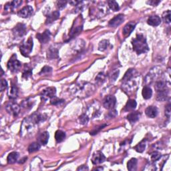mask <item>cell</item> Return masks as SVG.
I'll list each match as a JSON object with an SVG mask.
<instances>
[{
	"instance_id": "5bb4252c",
	"label": "cell",
	"mask_w": 171,
	"mask_h": 171,
	"mask_svg": "<svg viewBox=\"0 0 171 171\" xmlns=\"http://www.w3.org/2000/svg\"><path fill=\"white\" fill-rule=\"evenodd\" d=\"M80 20L78 22V23H77V20H76L74 21V24H76L75 26H73L72 30H71L70 31V35L71 38H73L76 36V35H78L80 33L82 32V28H83V25L81 24L80 25Z\"/></svg>"
},
{
	"instance_id": "44dd1931",
	"label": "cell",
	"mask_w": 171,
	"mask_h": 171,
	"mask_svg": "<svg viewBox=\"0 0 171 171\" xmlns=\"http://www.w3.org/2000/svg\"><path fill=\"white\" fill-rule=\"evenodd\" d=\"M47 57L50 60L55 59L58 58V50L55 48L50 47L47 52Z\"/></svg>"
},
{
	"instance_id": "ffe728a7",
	"label": "cell",
	"mask_w": 171,
	"mask_h": 171,
	"mask_svg": "<svg viewBox=\"0 0 171 171\" xmlns=\"http://www.w3.org/2000/svg\"><path fill=\"white\" fill-rule=\"evenodd\" d=\"M60 17V12L58 11H55L52 13H51L50 14L48 15L47 16L46 21H45V24H49L52 23L53 22L56 21V19H58Z\"/></svg>"
},
{
	"instance_id": "7c38bea8",
	"label": "cell",
	"mask_w": 171,
	"mask_h": 171,
	"mask_svg": "<svg viewBox=\"0 0 171 171\" xmlns=\"http://www.w3.org/2000/svg\"><path fill=\"white\" fill-rule=\"evenodd\" d=\"M50 36L51 34L49 30H45V31L40 34V33H38L36 35V37L38 39V40L42 43V44H46L48 42H49L50 40Z\"/></svg>"
},
{
	"instance_id": "ba28073f",
	"label": "cell",
	"mask_w": 171,
	"mask_h": 171,
	"mask_svg": "<svg viewBox=\"0 0 171 171\" xmlns=\"http://www.w3.org/2000/svg\"><path fill=\"white\" fill-rule=\"evenodd\" d=\"M105 156L103 154V153H102L100 151L94 152L92 155V162L94 165L101 164V163L105 161Z\"/></svg>"
},
{
	"instance_id": "6da1fadb",
	"label": "cell",
	"mask_w": 171,
	"mask_h": 171,
	"mask_svg": "<svg viewBox=\"0 0 171 171\" xmlns=\"http://www.w3.org/2000/svg\"><path fill=\"white\" fill-rule=\"evenodd\" d=\"M132 44L133 50L137 54L146 53L149 50L146 38L142 34H138L136 37L132 40Z\"/></svg>"
},
{
	"instance_id": "f1b7e54d",
	"label": "cell",
	"mask_w": 171,
	"mask_h": 171,
	"mask_svg": "<svg viewBox=\"0 0 171 171\" xmlns=\"http://www.w3.org/2000/svg\"><path fill=\"white\" fill-rule=\"evenodd\" d=\"M154 88H155V90H157V92L167 90V82H164V81L157 82L155 83Z\"/></svg>"
},
{
	"instance_id": "4316f807",
	"label": "cell",
	"mask_w": 171,
	"mask_h": 171,
	"mask_svg": "<svg viewBox=\"0 0 171 171\" xmlns=\"http://www.w3.org/2000/svg\"><path fill=\"white\" fill-rule=\"evenodd\" d=\"M142 94L143 98L146 100H148L151 98V96L152 95V89L150 88L149 86H144L142 89Z\"/></svg>"
},
{
	"instance_id": "4dcf8cb0",
	"label": "cell",
	"mask_w": 171,
	"mask_h": 171,
	"mask_svg": "<svg viewBox=\"0 0 171 171\" xmlns=\"http://www.w3.org/2000/svg\"><path fill=\"white\" fill-rule=\"evenodd\" d=\"M66 138V134L64 132L58 130L55 133V139L57 142H62Z\"/></svg>"
},
{
	"instance_id": "2e32d148",
	"label": "cell",
	"mask_w": 171,
	"mask_h": 171,
	"mask_svg": "<svg viewBox=\"0 0 171 171\" xmlns=\"http://www.w3.org/2000/svg\"><path fill=\"white\" fill-rule=\"evenodd\" d=\"M135 26H136V24L134 22L128 23L127 24L125 25V26L123 28V34L125 36L129 35L134 30Z\"/></svg>"
},
{
	"instance_id": "30bf717a",
	"label": "cell",
	"mask_w": 171,
	"mask_h": 171,
	"mask_svg": "<svg viewBox=\"0 0 171 171\" xmlns=\"http://www.w3.org/2000/svg\"><path fill=\"white\" fill-rule=\"evenodd\" d=\"M33 13H34V9H33L32 7L27 6L23 7L21 10H19L18 12V16L23 17V18H27V17L31 16Z\"/></svg>"
},
{
	"instance_id": "7402d4cb",
	"label": "cell",
	"mask_w": 171,
	"mask_h": 171,
	"mask_svg": "<svg viewBox=\"0 0 171 171\" xmlns=\"http://www.w3.org/2000/svg\"><path fill=\"white\" fill-rule=\"evenodd\" d=\"M168 98V90H165L162 91L158 92L157 96V100L160 102L166 101Z\"/></svg>"
},
{
	"instance_id": "ab89813d",
	"label": "cell",
	"mask_w": 171,
	"mask_h": 171,
	"mask_svg": "<svg viewBox=\"0 0 171 171\" xmlns=\"http://www.w3.org/2000/svg\"><path fill=\"white\" fill-rule=\"evenodd\" d=\"M50 102H51V104H53V105H58V104H60L63 103V102H64V100H62V99H59V98H56V97L55 96L54 98L51 99Z\"/></svg>"
},
{
	"instance_id": "816d5d0a",
	"label": "cell",
	"mask_w": 171,
	"mask_h": 171,
	"mask_svg": "<svg viewBox=\"0 0 171 171\" xmlns=\"http://www.w3.org/2000/svg\"><path fill=\"white\" fill-rule=\"evenodd\" d=\"M27 157H25V158H24V159H22V161H19V163H24V162L25 161V160H27Z\"/></svg>"
},
{
	"instance_id": "3957f363",
	"label": "cell",
	"mask_w": 171,
	"mask_h": 171,
	"mask_svg": "<svg viewBox=\"0 0 171 171\" xmlns=\"http://www.w3.org/2000/svg\"><path fill=\"white\" fill-rule=\"evenodd\" d=\"M33 40L31 37L28 38V40L25 41V42L23 43L21 46H20V52H21L22 54L25 56V57H27L32 52V48H33Z\"/></svg>"
},
{
	"instance_id": "9a60e30c",
	"label": "cell",
	"mask_w": 171,
	"mask_h": 171,
	"mask_svg": "<svg viewBox=\"0 0 171 171\" xmlns=\"http://www.w3.org/2000/svg\"><path fill=\"white\" fill-rule=\"evenodd\" d=\"M137 75H138L137 72L134 70V69H129L124 74V76L123 77V78H122V81L124 82L132 80L133 78H136Z\"/></svg>"
},
{
	"instance_id": "e0dca14e",
	"label": "cell",
	"mask_w": 171,
	"mask_h": 171,
	"mask_svg": "<svg viewBox=\"0 0 171 171\" xmlns=\"http://www.w3.org/2000/svg\"><path fill=\"white\" fill-rule=\"evenodd\" d=\"M148 24L152 26H158L161 23V19L158 16H152L147 20Z\"/></svg>"
},
{
	"instance_id": "836d02e7",
	"label": "cell",
	"mask_w": 171,
	"mask_h": 171,
	"mask_svg": "<svg viewBox=\"0 0 171 171\" xmlns=\"http://www.w3.org/2000/svg\"><path fill=\"white\" fill-rule=\"evenodd\" d=\"M34 104V102L32 100V99H27L23 101L22 102V106L25 109H30L33 106Z\"/></svg>"
},
{
	"instance_id": "f6af8a7d",
	"label": "cell",
	"mask_w": 171,
	"mask_h": 171,
	"mask_svg": "<svg viewBox=\"0 0 171 171\" xmlns=\"http://www.w3.org/2000/svg\"><path fill=\"white\" fill-rule=\"evenodd\" d=\"M104 80H105V75H104V74L102 72L100 73L96 78V80L98 82H103Z\"/></svg>"
},
{
	"instance_id": "b9f144b4",
	"label": "cell",
	"mask_w": 171,
	"mask_h": 171,
	"mask_svg": "<svg viewBox=\"0 0 171 171\" xmlns=\"http://www.w3.org/2000/svg\"><path fill=\"white\" fill-rule=\"evenodd\" d=\"M52 68L50 67V66H45L42 68V71H41V72L40 73V74H49L52 72Z\"/></svg>"
},
{
	"instance_id": "ee69618b",
	"label": "cell",
	"mask_w": 171,
	"mask_h": 171,
	"mask_svg": "<svg viewBox=\"0 0 171 171\" xmlns=\"http://www.w3.org/2000/svg\"><path fill=\"white\" fill-rule=\"evenodd\" d=\"M7 88V82L6 80L2 79L1 80V86H0V90L1 92L4 91Z\"/></svg>"
},
{
	"instance_id": "ac0fdd59",
	"label": "cell",
	"mask_w": 171,
	"mask_h": 171,
	"mask_svg": "<svg viewBox=\"0 0 171 171\" xmlns=\"http://www.w3.org/2000/svg\"><path fill=\"white\" fill-rule=\"evenodd\" d=\"M145 112H146V114L148 117H149V118H154L157 116L158 110L157 108V107L150 106L148 107V108L146 109V111H145Z\"/></svg>"
},
{
	"instance_id": "60d3db41",
	"label": "cell",
	"mask_w": 171,
	"mask_h": 171,
	"mask_svg": "<svg viewBox=\"0 0 171 171\" xmlns=\"http://www.w3.org/2000/svg\"><path fill=\"white\" fill-rule=\"evenodd\" d=\"M32 75V70H30V69H25V70L24 71V72H23V78H25V79H27L29 77H30Z\"/></svg>"
},
{
	"instance_id": "4fadbf2b",
	"label": "cell",
	"mask_w": 171,
	"mask_h": 171,
	"mask_svg": "<svg viewBox=\"0 0 171 171\" xmlns=\"http://www.w3.org/2000/svg\"><path fill=\"white\" fill-rule=\"evenodd\" d=\"M124 19V17L122 14H119L118 16H116L114 18L110 20L109 25L111 27H116L120 25L123 22Z\"/></svg>"
},
{
	"instance_id": "cb8c5ba5",
	"label": "cell",
	"mask_w": 171,
	"mask_h": 171,
	"mask_svg": "<svg viewBox=\"0 0 171 171\" xmlns=\"http://www.w3.org/2000/svg\"><path fill=\"white\" fill-rule=\"evenodd\" d=\"M19 157V153L17 152H12L11 153H9V155L7 156V162L9 164H14V163L16 162L17 161V159Z\"/></svg>"
},
{
	"instance_id": "8d00e7d4",
	"label": "cell",
	"mask_w": 171,
	"mask_h": 171,
	"mask_svg": "<svg viewBox=\"0 0 171 171\" xmlns=\"http://www.w3.org/2000/svg\"><path fill=\"white\" fill-rule=\"evenodd\" d=\"M162 19L165 23L167 24H170V11L167 10L162 14Z\"/></svg>"
},
{
	"instance_id": "74e56055",
	"label": "cell",
	"mask_w": 171,
	"mask_h": 171,
	"mask_svg": "<svg viewBox=\"0 0 171 171\" xmlns=\"http://www.w3.org/2000/svg\"><path fill=\"white\" fill-rule=\"evenodd\" d=\"M89 120L88 116L86 115V114H82L79 118V121H80V123L82 124H86L88 123V122Z\"/></svg>"
},
{
	"instance_id": "7dc6e473",
	"label": "cell",
	"mask_w": 171,
	"mask_h": 171,
	"mask_svg": "<svg viewBox=\"0 0 171 171\" xmlns=\"http://www.w3.org/2000/svg\"><path fill=\"white\" fill-rule=\"evenodd\" d=\"M117 115V112L115 110H112V111L109 112V113L108 114V116L110 118H114V117H115Z\"/></svg>"
},
{
	"instance_id": "7bdbcfd3",
	"label": "cell",
	"mask_w": 171,
	"mask_h": 171,
	"mask_svg": "<svg viewBox=\"0 0 171 171\" xmlns=\"http://www.w3.org/2000/svg\"><path fill=\"white\" fill-rule=\"evenodd\" d=\"M66 4H67V1H58L56 2V5H57L58 8H59L60 9L64 8L66 6Z\"/></svg>"
},
{
	"instance_id": "277c9868",
	"label": "cell",
	"mask_w": 171,
	"mask_h": 171,
	"mask_svg": "<svg viewBox=\"0 0 171 171\" xmlns=\"http://www.w3.org/2000/svg\"><path fill=\"white\" fill-rule=\"evenodd\" d=\"M21 67V62L17 60V56L14 54L7 62V68L12 72H17Z\"/></svg>"
},
{
	"instance_id": "603a6c76",
	"label": "cell",
	"mask_w": 171,
	"mask_h": 171,
	"mask_svg": "<svg viewBox=\"0 0 171 171\" xmlns=\"http://www.w3.org/2000/svg\"><path fill=\"white\" fill-rule=\"evenodd\" d=\"M49 133L48 132H44L40 135L39 138H38V140H39V143L42 145L47 144L48 140H49Z\"/></svg>"
},
{
	"instance_id": "1f68e13d",
	"label": "cell",
	"mask_w": 171,
	"mask_h": 171,
	"mask_svg": "<svg viewBox=\"0 0 171 171\" xmlns=\"http://www.w3.org/2000/svg\"><path fill=\"white\" fill-rule=\"evenodd\" d=\"M40 149V144L38 142H33V143L30 144V146H28L27 150L30 153H32L34 152H36L39 150Z\"/></svg>"
},
{
	"instance_id": "7a4b0ae2",
	"label": "cell",
	"mask_w": 171,
	"mask_h": 171,
	"mask_svg": "<svg viewBox=\"0 0 171 171\" xmlns=\"http://www.w3.org/2000/svg\"><path fill=\"white\" fill-rule=\"evenodd\" d=\"M35 124H36L35 122L32 120L31 117L25 118L24 122H23L22 127H21V134H27L30 133L32 131V130L34 128Z\"/></svg>"
},
{
	"instance_id": "5b68a950",
	"label": "cell",
	"mask_w": 171,
	"mask_h": 171,
	"mask_svg": "<svg viewBox=\"0 0 171 171\" xmlns=\"http://www.w3.org/2000/svg\"><path fill=\"white\" fill-rule=\"evenodd\" d=\"M6 110L8 113L13 116H17L20 112V106L18 104L13 102H9L6 106Z\"/></svg>"
},
{
	"instance_id": "c3c4849f",
	"label": "cell",
	"mask_w": 171,
	"mask_h": 171,
	"mask_svg": "<svg viewBox=\"0 0 171 171\" xmlns=\"http://www.w3.org/2000/svg\"><path fill=\"white\" fill-rule=\"evenodd\" d=\"M147 3L149 4L152 5V6H155L160 3V1H154V0H152V1H147Z\"/></svg>"
},
{
	"instance_id": "d590c367",
	"label": "cell",
	"mask_w": 171,
	"mask_h": 171,
	"mask_svg": "<svg viewBox=\"0 0 171 171\" xmlns=\"http://www.w3.org/2000/svg\"><path fill=\"white\" fill-rule=\"evenodd\" d=\"M108 45H109V42L108 40H102L99 44V46H98L99 50L100 51L106 50L107 48H108Z\"/></svg>"
},
{
	"instance_id": "f546056e",
	"label": "cell",
	"mask_w": 171,
	"mask_h": 171,
	"mask_svg": "<svg viewBox=\"0 0 171 171\" xmlns=\"http://www.w3.org/2000/svg\"><path fill=\"white\" fill-rule=\"evenodd\" d=\"M137 159H134V158H132L131 160H129L127 163V168L128 169L131 171L136 170V167H137Z\"/></svg>"
},
{
	"instance_id": "8992f818",
	"label": "cell",
	"mask_w": 171,
	"mask_h": 171,
	"mask_svg": "<svg viewBox=\"0 0 171 171\" xmlns=\"http://www.w3.org/2000/svg\"><path fill=\"white\" fill-rule=\"evenodd\" d=\"M12 32L16 38H21L25 34L26 27L24 24H17L13 29Z\"/></svg>"
},
{
	"instance_id": "d6a6232c",
	"label": "cell",
	"mask_w": 171,
	"mask_h": 171,
	"mask_svg": "<svg viewBox=\"0 0 171 171\" xmlns=\"http://www.w3.org/2000/svg\"><path fill=\"white\" fill-rule=\"evenodd\" d=\"M145 148H146V140L144 139L134 147V149L138 152H142L144 150Z\"/></svg>"
},
{
	"instance_id": "681fc988",
	"label": "cell",
	"mask_w": 171,
	"mask_h": 171,
	"mask_svg": "<svg viewBox=\"0 0 171 171\" xmlns=\"http://www.w3.org/2000/svg\"><path fill=\"white\" fill-rule=\"evenodd\" d=\"M118 74H119V72L118 71H116V72H114L113 74H112V78H111V80H112V81L113 80V81H115L116 80V78H117V77H118Z\"/></svg>"
},
{
	"instance_id": "83f0119b",
	"label": "cell",
	"mask_w": 171,
	"mask_h": 171,
	"mask_svg": "<svg viewBox=\"0 0 171 171\" xmlns=\"http://www.w3.org/2000/svg\"><path fill=\"white\" fill-rule=\"evenodd\" d=\"M30 117H31L32 120L35 122V124H38L41 122L44 121L45 118H46L44 115H43V114H38V113L34 114L32 116H31Z\"/></svg>"
},
{
	"instance_id": "52a82bcc",
	"label": "cell",
	"mask_w": 171,
	"mask_h": 171,
	"mask_svg": "<svg viewBox=\"0 0 171 171\" xmlns=\"http://www.w3.org/2000/svg\"><path fill=\"white\" fill-rule=\"evenodd\" d=\"M56 90L54 87H48L43 90L41 93V96L43 100H46L48 99H52L56 96Z\"/></svg>"
},
{
	"instance_id": "d4e9b609",
	"label": "cell",
	"mask_w": 171,
	"mask_h": 171,
	"mask_svg": "<svg viewBox=\"0 0 171 171\" xmlns=\"http://www.w3.org/2000/svg\"><path fill=\"white\" fill-rule=\"evenodd\" d=\"M8 96L10 99H16L18 96V89L14 85L12 86L8 92Z\"/></svg>"
},
{
	"instance_id": "f907efd6",
	"label": "cell",
	"mask_w": 171,
	"mask_h": 171,
	"mask_svg": "<svg viewBox=\"0 0 171 171\" xmlns=\"http://www.w3.org/2000/svg\"><path fill=\"white\" fill-rule=\"evenodd\" d=\"M77 170H88V168L85 165H82V166H81V167H79Z\"/></svg>"
},
{
	"instance_id": "bcb514c9",
	"label": "cell",
	"mask_w": 171,
	"mask_h": 171,
	"mask_svg": "<svg viewBox=\"0 0 171 171\" xmlns=\"http://www.w3.org/2000/svg\"><path fill=\"white\" fill-rule=\"evenodd\" d=\"M171 114V110H170V104H168V105L166 106L165 108V115L168 118H170Z\"/></svg>"
},
{
	"instance_id": "9c48e42d",
	"label": "cell",
	"mask_w": 171,
	"mask_h": 171,
	"mask_svg": "<svg viewBox=\"0 0 171 171\" xmlns=\"http://www.w3.org/2000/svg\"><path fill=\"white\" fill-rule=\"evenodd\" d=\"M116 103V99L114 96H108L104 100L103 105L107 109H113Z\"/></svg>"
},
{
	"instance_id": "8fae6325",
	"label": "cell",
	"mask_w": 171,
	"mask_h": 171,
	"mask_svg": "<svg viewBox=\"0 0 171 171\" xmlns=\"http://www.w3.org/2000/svg\"><path fill=\"white\" fill-rule=\"evenodd\" d=\"M22 4V1H18V0L8 2V3H7L6 5H5L4 9H5V11L7 12H14V10L15 9L17 8V7H18Z\"/></svg>"
},
{
	"instance_id": "d6986e66",
	"label": "cell",
	"mask_w": 171,
	"mask_h": 171,
	"mask_svg": "<svg viewBox=\"0 0 171 171\" xmlns=\"http://www.w3.org/2000/svg\"><path fill=\"white\" fill-rule=\"evenodd\" d=\"M140 115L141 114H140L139 112H132L127 116V120L131 123H134V122L139 120L140 118Z\"/></svg>"
},
{
	"instance_id": "484cf974",
	"label": "cell",
	"mask_w": 171,
	"mask_h": 171,
	"mask_svg": "<svg viewBox=\"0 0 171 171\" xmlns=\"http://www.w3.org/2000/svg\"><path fill=\"white\" fill-rule=\"evenodd\" d=\"M137 106L136 102L134 100H129L126 103V106L124 107V110L125 111H131L133 110Z\"/></svg>"
},
{
	"instance_id": "e575fe53",
	"label": "cell",
	"mask_w": 171,
	"mask_h": 171,
	"mask_svg": "<svg viewBox=\"0 0 171 171\" xmlns=\"http://www.w3.org/2000/svg\"><path fill=\"white\" fill-rule=\"evenodd\" d=\"M108 4L109 7L112 10V11L117 12L119 10L120 7H119L118 3H117L116 1H108Z\"/></svg>"
},
{
	"instance_id": "f35d334b",
	"label": "cell",
	"mask_w": 171,
	"mask_h": 171,
	"mask_svg": "<svg viewBox=\"0 0 171 171\" xmlns=\"http://www.w3.org/2000/svg\"><path fill=\"white\" fill-rule=\"evenodd\" d=\"M150 157L153 161H157V160H159L161 157V154L159 152H153L150 154Z\"/></svg>"
}]
</instances>
